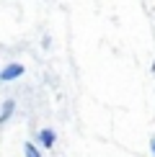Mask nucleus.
<instances>
[{
	"label": "nucleus",
	"mask_w": 155,
	"mask_h": 157,
	"mask_svg": "<svg viewBox=\"0 0 155 157\" xmlns=\"http://www.w3.org/2000/svg\"><path fill=\"white\" fill-rule=\"evenodd\" d=\"M153 155H155V142H153Z\"/></svg>",
	"instance_id": "nucleus-5"
},
{
	"label": "nucleus",
	"mask_w": 155,
	"mask_h": 157,
	"mask_svg": "<svg viewBox=\"0 0 155 157\" xmlns=\"http://www.w3.org/2000/svg\"><path fill=\"white\" fill-rule=\"evenodd\" d=\"M42 144H44V147H52V144H54V132H52V129H44V132H42Z\"/></svg>",
	"instance_id": "nucleus-2"
},
{
	"label": "nucleus",
	"mask_w": 155,
	"mask_h": 157,
	"mask_svg": "<svg viewBox=\"0 0 155 157\" xmlns=\"http://www.w3.org/2000/svg\"><path fill=\"white\" fill-rule=\"evenodd\" d=\"M10 111H13V101H8V103L3 106V113H0V121H5V119H8V113H10Z\"/></svg>",
	"instance_id": "nucleus-4"
},
{
	"label": "nucleus",
	"mask_w": 155,
	"mask_h": 157,
	"mask_svg": "<svg viewBox=\"0 0 155 157\" xmlns=\"http://www.w3.org/2000/svg\"><path fill=\"white\" fill-rule=\"evenodd\" d=\"M21 75H23V64H8L5 70H0V77L3 80H16Z\"/></svg>",
	"instance_id": "nucleus-1"
},
{
	"label": "nucleus",
	"mask_w": 155,
	"mask_h": 157,
	"mask_svg": "<svg viewBox=\"0 0 155 157\" xmlns=\"http://www.w3.org/2000/svg\"><path fill=\"white\" fill-rule=\"evenodd\" d=\"M23 149H26V157H42V155H39V149H36L34 144H31V142H29V144H26Z\"/></svg>",
	"instance_id": "nucleus-3"
}]
</instances>
